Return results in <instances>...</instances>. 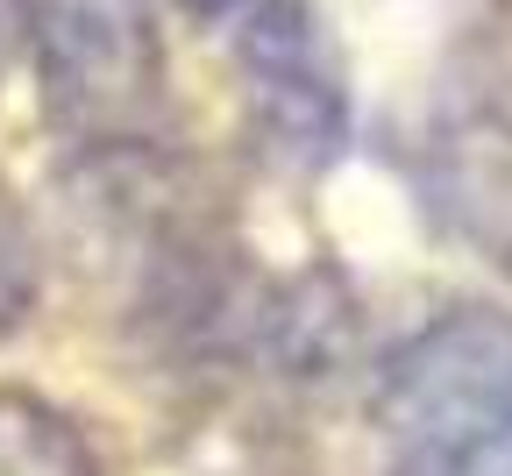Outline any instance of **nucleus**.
Wrapping results in <instances>:
<instances>
[{"label":"nucleus","instance_id":"nucleus-1","mask_svg":"<svg viewBox=\"0 0 512 476\" xmlns=\"http://www.w3.org/2000/svg\"><path fill=\"white\" fill-rule=\"evenodd\" d=\"M392 476H512V313L456 306L392 349L377 377Z\"/></svg>","mask_w":512,"mask_h":476},{"label":"nucleus","instance_id":"nucleus-2","mask_svg":"<svg viewBox=\"0 0 512 476\" xmlns=\"http://www.w3.org/2000/svg\"><path fill=\"white\" fill-rule=\"evenodd\" d=\"M43 107L79 143H143L164 100V43L150 0H29Z\"/></svg>","mask_w":512,"mask_h":476},{"label":"nucleus","instance_id":"nucleus-3","mask_svg":"<svg viewBox=\"0 0 512 476\" xmlns=\"http://www.w3.org/2000/svg\"><path fill=\"white\" fill-rule=\"evenodd\" d=\"M235 64L256 128L292 164H328L349 135L342 57L306 0H249L235 15Z\"/></svg>","mask_w":512,"mask_h":476},{"label":"nucleus","instance_id":"nucleus-4","mask_svg":"<svg viewBox=\"0 0 512 476\" xmlns=\"http://www.w3.org/2000/svg\"><path fill=\"white\" fill-rule=\"evenodd\" d=\"M0 476H100V462L43 398L0 391Z\"/></svg>","mask_w":512,"mask_h":476},{"label":"nucleus","instance_id":"nucleus-5","mask_svg":"<svg viewBox=\"0 0 512 476\" xmlns=\"http://www.w3.org/2000/svg\"><path fill=\"white\" fill-rule=\"evenodd\" d=\"M22 306H29V270H22V249H15V235L0 228V334H8V327L22 320Z\"/></svg>","mask_w":512,"mask_h":476},{"label":"nucleus","instance_id":"nucleus-6","mask_svg":"<svg viewBox=\"0 0 512 476\" xmlns=\"http://www.w3.org/2000/svg\"><path fill=\"white\" fill-rule=\"evenodd\" d=\"M178 8H185V15H242L249 0H178Z\"/></svg>","mask_w":512,"mask_h":476},{"label":"nucleus","instance_id":"nucleus-7","mask_svg":"<svg viewBox=\"0 0 512 476\" xmlns=\"http://www.w3.org/2000/svg\"><path fill=\"white\" fill-rule=\"evenodd\" d=\"M8 43H15V0H0V72H8Z\"/></svg>","mask_w":512,"mask_h":476}]
</instances>
